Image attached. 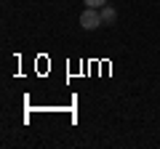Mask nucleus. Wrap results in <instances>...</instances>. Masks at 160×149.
<instances>
[{
	"label": "nucleus",
	"mask_w": 160,
	"mask_h": 149,
	"mask_svg": "<svg viewBox=\"0 0 160 149\" xmlns=\"http://www.w3.org/2000/svg\"><path fill=\"white\" fill-rule=\"evenodd\" d=\"M80 27L83 29H96V27H104V22H102V11L99 8H86V11L80 13Z\"/></svg>",
	"instance_id": "1"
},
{
	"label": "nucleus",
	"mask_w": 160,
	"mask_h": 149,
	"mask_svg": "<svg viewBox=\"0 0 160 149\" xmlns=\"http://www.w3.org/2000/svg\"><path fill=\"white\" fill-rule=\"evenodd\" d=\"M102 11V22H104V27H112L115 22H118V11H115L112 6H104V8H99Z\"/></svg>",
	"instance_id": "2"
},
{
	"label": "nucleus",
	"mask_w": 160,
	"mask_h": 149,
	"mask_svg": "<svg viewBox=\"0 0 160 149\" xmlns=\"http://www.w3.org/2000/svg\"><path fill=\"white\" fill-rule=\"evenodd\" d=\"M86 3V8H104L107 6V0H83Z\"/></svg>",
	"instance_id": "3"
}]
</instances>
